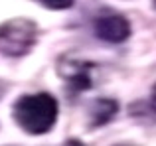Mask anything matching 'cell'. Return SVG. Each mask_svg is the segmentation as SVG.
I'll list each match as a JSON object with an SVG mask.
<instances>
[{
	"instance_id": "8992f818",
	"label": "cell",
	"mask_w": 156,
	"mask_h": 146,
	"mask_svg": "<svg viewBox=\"0 0 156 146\" xmlns=\"http://www.w3.org/2000/svg\"><path fill=\"white\" fill-rule=\"evenodd\" d=\"M36 2H40L42 6L50 8V10H67L73 6L75 0H36Z\"/></svg>"
},
{
	"instance_id": "7a4b0ae2",
	"label": "cell",
	"mask_w": 156,
	"mask_h": 146,
	"mask_svg": "<svg viewBox=\"0 0 156 146\" xmlns=\"http://www.w3.org/2000/svg\"><path fill=\"white\" fill-rule=\"evenodd\" d=\"M38 28L32 20L14 18L0 24V54L8 57L26 55L34 47Z\"/></svg>"
},
{
	"instance_id": "9c48e42d",
	"label": "cell",
	"mask_w": 156,
	"mask_h": 146,
	"mask_svg": "<svg viewBox=\"0 0 156 146\" xmlns=\"http://www.w3.org/2000/svg\"><path fill=\"white\" fill-rule=\"evenodd\" d=\"M154 4H156V0H154Z\"/></svg>"
},
{
	"instance_id": "3957f363",
	"label": "cell",
	"mask_w": 156,
	"mask_h": 146,
	"mask_svg": "<svg viewBox=\"0 0 156 146\" xmlns=\"http://www.w3.org/2000/svg\"><path fill=\"white\" fill-rule=\"evenodd\" d=\"M59 73L71 93H83L95 81V65L83 59H63L59 63Z\"/></svg>"
},
{
	"instance_id": "ba28073f",
	"label": "cell",
	"mask_w": 156,
	"mask_h": 146,
	"mask_svg": "<svg viewBox=\"0 0 156 146\" xmlns=\"http://www.w3.org/2000/svg\"><path fill=\"white\" fill-rule=\"evenodd\" d=\"M150 103H152V109L156 111V85H154V89H152V97H150Z\"/></svg>"
},
{
	"instance_id": "6da1fadb",
	"label": "cell",
	"mask_w": 156,
	"mask_h": 146,
	"mask_svg": "<svg viewBox=\"0 0 156 146\" xmlns=\"http://www.w3.org/2000/svg\"><path fill=\"white\" fill-rule=\"evenodd\" d=\"M57 101L50 93L24 95L14 105V119L30 134L50 132L57 120Z\"/></svg>"
},
{
	"instance_id": "5b68a950",
	"label": "cell",
	"mask_w": 156,
	"mask_h": 146,
	"mask_svg": "<svg viewBox=\"0 0 156 146\" xmlns=\"http://www.w3.org/2000/svg\"><path fill=\"white\" fill-rule=\"evenodd\" d=\"M117 103L113 99H97L91 105V111H89V119H91L93 127H103L107 124L115 115H117Z\"/></svg>"
},
{
	"instance_id": "277c9868",
	"label": "cell",
	"mask_w": 156,
	"mask_h": 146,
	"mask_svg": "<svg viewBox=\"0 0 156 146\" xmlns=\"http://www.w3.org/2000/svg\"><path fill=\"white\" fill-rule=\"evenodd\" d=\"M95 36L103 42H109V43H121L125 40H129L130 36V24L129 20L125 18L122 14H103L95 20Z\"/></svg>"
},
{
	"instance_id": "52a82bcc",
	"label": "cell",
	"mask_w": 156,
	"mask_h": 146,
	"mask_svg": "<svg viewBox=\"0 0 156 146\" xmlns=\"http://www.w3.org/2000/svg\"><path fill=\"white\" fill-rule=\"evenodd\" d=\"M63 146H85V144L81 142V140H75V138H73V140H67Z\"/></svg>"
}]
</instances>
